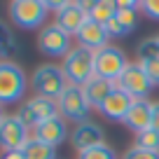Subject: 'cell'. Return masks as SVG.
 I'll return each mask as SVG.
<instances>
[{"mask_svg": "<svg viewBox=\"0 0 159 159\" xmlns=\"http://www.w3.org/2000/svg\"><path fill=\"white\" fill-rule=\"evenodd\" d=\"M61 68H63L70 84L84 87L89 80L96 77V52L89 49V47H82V45L73 47V52L63 59Z\"/></svg>", "mask_w": 159, "mask_h": 159, "instance_id": "obj_1", "label": "cell"}, {"mask_svg": "<svg viewBox=\"0 0 159 159\" xmlns=\"http://www.w3.org/2000/svg\"><path fill=\"white\" fill-rule=\"evenodd\" d=\"M30 87L35 89V96H45V98H54L59 101L61 94L70 87L68 77H66L63 68L56 63H45L38 66L30 77Z\"/></svg>", "mask_w": 159, "mask_h": 159, "instance_id": "obj_2", "label": "cell"}, {"mask_svg": "<svg viewBox=\"0 0 159 159\" xmlns=\"http://www.w3.org/2000/svg\"><path fill=\"white\" fill-rule=\"evenodd\" d=\"M49 2L45 0H14L10 2V19L16 28L24 30H33L47 21L49 14Z\"/></svg>", "mask_w": 159, "mask_h": 159, "instance_id": "obj_3", "label": "cell"}, {"mask_svg": "<svg viewBox=\"0 0 159 159\" xmlns=\"http://www.w3.org/2000/svg\"><path fill=\"white\" fill-rule=\"evenodd\" d=\"M26 89H28V77L24 68L14 61H2L0 63V103H16L19 98H24Z\"/></svg>", "mask_w": 159, "mask_h": 159, "instance_id": "obj_4", "label": "cell"}, {"mask_svg": "<svg viewBox=\"0 0 159 159\" xmlns=\"http://www.w3.org/2000/svg\"><path fill=\"white\" fill-rule=\"evenodd\" d=\"M129 59H126L124 49H119L115 45H108L103 49L96 52V77H103L108 82H112L117 87L119 77L124 75V70L129 68Z\"/></svg>", "mask_w": 159, "mask_h": 159, "instance_id": "obj_5", "label": "cell"}, {"mask_svg": "<svg viewBox=\"0 0 159 159\" xmlns=\"http://www.w3.org/2000/svg\"><path fill=\"white\" fill-rule=\"evenodd\" d=\"M38 47L45 56L52 59H66L73 52V35L66 33L59 24H49L38 33Z\"/></svg>", "mask_w": 159, "mask_h": 159, "instance_id": "obj_6", "label": "cell"}, {"mask_svg": "<svg viewBox=\"0 0 159 159\" xmlns=\"http://www.w3.org/2000/svg\"><path fill=\"white\" fill-rule=\"evenodd\" d=\"M59 110H61V117H63L66 122H75L77 126L89 122L91 105H89V101H87V96H84V89L70 84L59 98Z\"/></svg>", "mask_w": 159, "mask_h": 159, "instance_id": "obj_7", "label": "cell"}, {"mask_svg": "<svg viewBox=\"0 0 159 159\" xmlns=\"http://www.w3.org/2000/svg\"><path fill=\"white\" fill-rule=\"evenodd\" d=\"M30 138H33L30 129L16 115H2L0 117V143H2L5 152H24Z\"/></svg>", "mask_w": 159, "mask_h": 159, "instance_id": "obj_8", "label": "cell"}, {"mask_svg": "<svg viewBox=\"0 0 159 159\" xmlns=\"http://www.w3.org/2000/svg\"><path fill=\"white\" fill-rule=\"evenodd\" d=\"M152 87H154L152 80L148 77V73L140 63H131L117 82V89L126 91L134 101H148V94L152 91Z\"/></svg>", "mask_w": 159, "mask_h": 159, "instance_id": "obj_9", "label": "cell"}, {"mask_svg": "<svg viewBox=\"0 0 159 159\" xmlns=\"http://www.w3.org/2000/svg\"><path fill=\"white\" fill-rule=\"evenodd\" d=\"M105 143V131L101 124L96 122H84V124L75 126V131L70 134V145H73L75 152H87V150L96 148V145Z\"/></svg>", "mask_w": 159, "mask_h": 159, "instance_id": "obj_10", "label": "cell"}, {"mask_svg": "<svg viewBox=\"0 0 159 159\" xmlns=\"http://www.w3.org/2000/svg\"><path fill=\"white\" fill-rule=\"evenodd\" d=\"M87 21H89V14L84 12L82 2H63V7H61L59 14H56V24H59L66 33L75 35V38H77V33L82 30V26H84Z\"/></svg>", "mask_w": 159, "mask_h": 159, "instance_id": "obj_11", "label": "cell"}, {"mask_svg": "<svg viewBox=\"0 0 159 159\" xmlns=\"http://www.w3.org/2000/svg\"><path fill=\"white\" fill-rule=\"evenodd\" d=\"M134 103L136 101L131 98L126 91H122V89H115L112 94L105 98V103L101 105V115H103L105 119H112V122H124L126 119V115H129V110L134 108Z\"/></svg>", "mask_w": 159, "mask_h": 159, "instance_id": "obj_12", "label": "cell"}, {"mask_svg": "<svg viewBox=\"0 0 159 159\" xmlns=\"http://www.w3.org/2000/svg\"><path fill=\"white\" fill-rule=\"evenodd\" d=\"M33 138L45 140L52 148H59L63 140H68V122H66L61 115L54 117V119H47V122H42V124L33 131Z\"/></svg>", "mask_w": 159, "mask_h": 159, "instance_id": "obj_13", "label": "cell"}, {"mask_svg": "<svg viewBox=\"0 0 159 159\" xmlns=\"http://www.w3.org/2000/svg\"><path fill=\"white\" fill-rule=\"evenodd\" d=\"M122 124L126 129H131L136 136L148 131V129H152V103L150 101H136Z\"/></svg>", "mask_w": 159, "mask_h": 159, "instance_id": "obj_14", "label": "cell"}, {"mask_svg": "<svg viewBox=\"0 0 159 159\" xmlns=\"http://www.w3.org/2000/svg\"><path fill=\"white\" fill-rule=\"evenodd\" d=\"M77 42L82 47H89V49L98 52V49H103V47L110 45V33H108L105 26H101V24H96V21L89 19L82 26V30L77 33Z\"/></svg>", "mask_w": 159, "mask_h": 159, "instance_id": "obj_15", "label": "cell"}, {"mask_svg": "<svg viewBox=\"0 0 159 159\" xmlns=\"http://www.w3.org/2000/svg\"><path fill=\"white\" fill-rule=\"evenodd\" d=\"M82 89H84V96H87L91 108H101V105L105 103V98H108L117 87H115L112 82H108V80H103V77H94V80H89Z\"/></svg>", "mask_w": 159, "mask_h": 159, "instance_id": "obj_16", "label": "cell"}, {"mask_svg": "<svg viewBox=\"0 0 159 159\" xmlns=\"http://www.w3.org/2000/svg\"><path fill=\"white\" fill-rule=\"evenodd\" d=\"M28 105L33 108V112L38 115L40 124H42V122H47V119H54V117H59V115H61V110H59V101H54V98L33 96V98L28 101Z\"/></svg>", "mask_w": 159, "mask_h": 159, "instance_id": "obj_17", "label": "cell"}, {"mask_svg": "<svg viewBox=\"0 0 159 159\" xmlns=\"http://www.w3.org/2000/svg\"><path fill=\"white\" fill-rule=\"evenodd\" d=\"M117 16V0H94L89 10V19L101 26H108Z\"/></svg>", "mask_w": 159, "mask_h": 159, "instance_id": "obj_18", "label": "cell"}, {"mask_svg": "<svg viewBox=\"0 0 159 159\" xmlns=\"http://www.w3.org/2000/svg\"><path fill=\"white\" fill-rule=\"evenodd\" d=\"M24 157L26 159H59L56 148H52L45 140H38V138H30V143L24 148Z\"/></svg>", "mask_w": 159, "mask_h": 159, "instance_id": "obj_19", "label": "cell"}, {"mask_svg": "<svg viewBox=\"0 0 159 159\" xmlns=\"http://www.w3.org/2000/svg\"><path fill=\"white\" fill-rule=\"evenodd\" d=\"M136 148L150 150V152H159V131L148 129L143 134H138L136 136Z\"/></svg>", "mask_w": 159, "mask_h": 159, "instance_id": "obj_20", "label": "cell"}, {"mask_svg": "<svg viewBox=\"0 0 159 159\" xmlns=\"http://www.w3.org/2000/svg\"><path fill=\"white\" fill-rule=\"evenodd\" d=\"M77 159H117V152H115L110 145H96V148L87 150V152H80Z\"/></svg>", "mask_w": 159, "mask_h": 159, "instance_id": "obj_21", "label": "cell"}, {"mask_svg": "<svg viewBox=\"0 0 159 159\" xmlns=\"http://www.w3.org/2000/svg\"><path fill=\"white\" fill-rule=\"evenodd\" d=\"M159 56V42L157 38H145L138 45V61H150Z\"/></svg>", "mask_w": 159, "mask_h": 159, "instance_id": "obj_22", "label": "cell"}, {"mask_svg": "<svg viewBox=\"0 0 159 159\" xmlns=\"http://www.w3.org/2000/svg\"><path fill=\"white\" fill-rule=\"evenodd\" d=\"M16 117H19V119H21V122H24L26 126H28L30 131H35V129H38V126H40V119H38V115L33 112V108H30L28 103H24V105H21V108H19V112H16Z\"/></svg>", "mask_w": 159, "mask_h": 159, "instance_id": "obj_23", "label": "cell"}, {"mask_svg": "<svg viewBox=\"0 0 159 159\" xmlns=\"http://www.w3.org/2000/svg\"><path fill=\"white\" fill-rule=\"evenodd\" d=\"M0 35H2V42H0V54H2V59L7 61V54H10V49L14 47V38H12V30L7 24H0Z\"/></svg>", "mask_w": 159, "mask_h": 159, "instance_id": "obj_24", "label": "cell"}, {"mask_svg": "<svg viewBox=\"0 0 159 159\" xmlns=\"http://www.w3.org/2000/svg\"><path fill=\"white\" fill-rule=\"evenodd\" d=\"M122 159H159V152H150V150H143V148H129L124 152Z\"/></svg>", "mask_w": 159, "mask_h": 159, "instance_id": "obj_25", "label": "cell"}, {"mask_svg": "<svg viewBox=\"0 0 159 159\" xmlns=\"http://www.w3.org/2000/svg\"><path fill=\"white\" fill-rule=\"evenodd\" d=\"M138 63L145 68L148 77L152 80V84L157 87L159 84V56H157V59H150V61H138Z\"/></svg>", "mask_w": 159, "mask_h": 159, "instance_id": "obj_26", "label": "cell"}, {"mask_svg": "<svg viewBox=\"0 0 159 159\" xmlns=\"http://www.w3.org/2000/svg\"><path fill=\"white\" fill-rule=\"evenodd\" d=\"M117 19L122 21V26L131 33V30L138 26V12H119L117 10Z\"/></svg>", "mask_w": 159, "mask_h": 159, "instance_id": "obj_27", "label": "cell"}, {"mask_svg": "<svg viewBox=\"0 0 159 159\" xmlns=\"http://www.w3.org/2000/svg\"><path fill=\"white\" fill-rule=\"evenodd\" d=\"M140 10L148 19L152 21H159V0H143L140 2Z\"/></svg>", "mask_w": 159, "mask_h": 159, "instance_id": "obj_28", "label": "cell"}, {"mask_svg": "<svg viewBox=\"0 0 159 159\" xmlns=\"http://www.w3.org/2000/svg\"><path fill=\"white\" fill-rule=\"evenodd\" d=\"M105 28H108V33H110V38H124V35H129V30L124 28V26H122V21L117 19V16H115L112 21H110L108 26H105Z\"/></svg>", "mask_w": 159, "mask_h": 159, "instance_id": "obj_29", "label": "cell"}, {"mask_svg": "<svg viewBox=\"0 0 159 159\" xmlns=\"http://www.w3.org/2000/svg\"><path fill=\"white\" fill-rule=\"evenodd\" d=\"M117 10L119 12H138L140 2H136V0H117Z\"/></svg>", "mask_w": 159, "mask_h": 159, "instance_id": "obj_30", "label": "cell"}, {"mask_svg": "<svg viewBox=\"0 0 159 159\" xmlns=\"http://www.w3.org/2000/svg\"><path fill=\"white\" fill-rule=\"evenodd\" d=\"M152 129L159 131V101L152 103Z\"/></svg>", "mask_w": 159, "mask_h": 159, "instance_id": "obj_31", "label": "cell"}, {"mask_svg": "<svg viewBox=\"0 0 159 159\" xmlns=\"http://www.w3.org/2000/svg\"><path fill=\"white\" fill-rule=\"evenodd\" d=\"M2 159H26L24 152H2Z\"/></svg>", "mask_w": 159, "mask_h": 159, "instance_id": "obj_32", "label": "cell"}, {"mask_svg": "<svg viewBox=\"0 0 159 159\" xmlns=\"http://www.w3.org/2000/svg\"><path fill=\"white\" fill-rule=\"evenodd\" d=\"M157 42H159V35H157Z\"/></svg>", "mask_w": 159, "mask_h": 159, "instance_id": "obj_33", "label": "cell"}]
</instances>
